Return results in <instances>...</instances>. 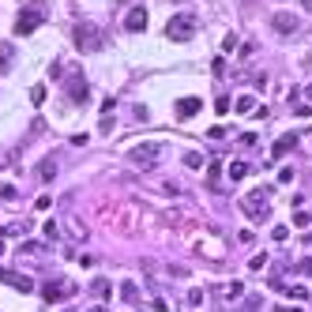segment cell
I'll return each mask as SVG.
<instances>
[{"instance_id":"16","label":"cell","mask_w":312,"mask_h":312,"mask_svg":"<svg viewBox=\"0 0 312 312\" xmlns=\"http://www.w3.org/2000/svg\"><path fill=\"white\" fill-rule=\"evenodd\" d=\"M38 177H42V181H53V177H56V162H53V158H45V162L38 166Z\"/></svg>"},{"instance_id":"19","label":"cell","mask_w":312,"mask_h":312,"mask_svg":"<svg viewBox=\"0 0 312 312\" xmlns=\"http://www.w3.org/2000/svg\"><path fill=\"white\" fill-rule=\"evenodd\" d=\"M203 162H207V158L200 154V150H188V154H184V166H192V169H200Z\"/></svg>"},{"instance_id":"12","label":"cell","mask_w":312,"mask_h":312,"mask_svg":"<svg viewBox=\"0 0 312 312\" xmlns=\"http://www.w3.org/2000/svg\"><path fill=\"white\" fill-rule=\"evenodd\" d=\"M12 60H15V45L12 42H0V75L12 72Z\"/></svg>"},{"instance_id":"21","label":"cell","mask_w":312,"mask_h":312,"mask_svg":"<svg viewBox=\"0 0 312 312\" xmlns=\"http://www.w3.org/2000/svg\"><path fill=\"white\" fill-rule=\"evenodd\" d=\"M30 102H34V106H45V87H42V83L30 87Z\"/></svg>"},{"instance_id":"22","label":"cell","mask_w":312,"mask_h":312,"mask_svg":"<svg viewBox=\"0 0 312 312\" xmlns=\"http://www.w3.org/2000/svg\"><path fill=\"white\" fill-rule=\"evenodd\" d=\"M248 267L252 271H263V267H267V252H256V256L248 260Z\"/></svg>"},{"instance_id":"20","label":"cell","mask_w":312,"mask_h":312,"mask_svg":"<svg viewBox=\"0 0 312 312\" xmlns=\"http://www.w3.org/2000/svg\"><path fill=\"white\" fill-rule=\"evenodd\" d=\"M219 177H222V166H219V162H211V166H207V184L214 188V184H219Z\"/></svg>"},{"instance_id":"8","label":"cell","mask_w":312,"mask_h":312,"mask_svg":"<svg viewBox=\"0 0 312 312\" xmlns=\"http://www.w3.org/2000/svg\"><path fill=\"white\" fill-rule=\"evenodd\" d=\"M124 26H128V30H132V34H139V30H147V8H139V4H136V8H132V12L124 15Z\"/></svg>"},{"instance_id":"13","label":"cell","mask_w":312,"mask_h":312,"mask_svg":"<svg viewBox=\"0 0 312 312\" xmlns=\"http://www.w3.org/2000/svg\"><path fill=\"white\" fill-rule=\"evenodd\" d=\"M294 143H297V136H290V132H286V136H282L278 143L271 147V158H282V154H286V150H294Z\"/></svg>"},{"instance_id":"25","label":"cell","mask_w":312,"mask_h":312,"mask_svg":"<svg viewBox=\"0 0 312 312\" xmlns=\"http://www.w3.org/2000/svg\"><path fill=\"white\" fill-rule=\"evenodd\" d=\"M294 226H301V230H308V226H312V219H308L305 211H297V214H294Z\"/></svg>"},{"instance_id":"6","label":"cell","mask_w":312,"mask_h":312,"mask_svg":"<svg viewBox=\"0 0 312 312\" xmlns=\"http://www.w3.org/2000/svg\"><path fill=\"white\" fill-rule=\"evenodd\" d=\"M64 90H68V98L75 102V106H83V102H87V79H83V72H75V75H68V79H64Z\"/></svg>"},{"instance_id":"26","label":"cell","mask_w":312,"mask_h":312,"mask_svg":"<svg viewBox=\"0 0 312 312\" xmlns=\"http://www.w3.org/2000/svg\"><path fill=\"white\" fill-rule=\"evenodd\" d=\"M42 230H45V237H49V241H56V237H60V230H56V222H45Z\"/></svg>"},{"instance_id":"17","label":"cell","mask_w":312,"mask_h":312,"mask_svg":"<svg viewBox=\"0 0 312 312\" xmlns=\"http://www.w3.org/2000/svg\"><path fill=\"white\" fill-rule=\"evenodd\" d=\"M120 297H124L128 305H136V301H139V286H136V282H124V286H120Z\"/></svg>"},{"instance_id":"27","label":"cell","mask_w":312,"mask_h":312,"mask_svg":"<svg viewBox=\"0 0 312 312\" xmlns=\"http://www.w3.org/2000/svg\"><path fill=\"white\" fill-rule=\"evenodd\" d=\"M0 200H15V184H0Z\"/></svg>"},{"instance_id":"30","label":"cell","mask_w":312,"mask_h":312,"mask_svg":"<svg viewBox=\"0 0 312 312\" xmlns=\"http://www.w3.org/2000/svg\"><path fill=\"white\" fill-rule=\"evenodd\" d=\"M207 136H211V139H222V136H226V128H222V124H214V128H207Z\"/></svg>"},{"instance_id":"11","label":"cell","mask_w":312,"mask_h":312,"mask_svg":"<svg viewBox=\"0 0 312 312\" xmlns=\"http://www.w3.org/2000/svg\"><path fill=\"white\" fill-rule=\"evenodd\" d=\"M275 30H278V34H294V30H297V15L278 12V15H275Z\"/></svg>"},{"instance_id":"18","label":"cell","mask_w":312,"mask_h":312,"mask_svg":"<svg viewBox=\"0 0 312 312\" xmlns=\"http://www.w3.org/2000/svg\"><path fill=\"white\" fill-rule=\"evenodd\" d=\"M248 169H252L248 162H233V166H230V177H233V181H244V177H248Z\"/></svg>"},{"instance_id":"32","label":"cell","mask_w":312,"mask_h":312,"mask_svg":"<svg viewBox=\"0 0 312 312\" xmlns=\"http://www.w3.org/2000/svg\"><path fill=\"white\" fill-rule=\"evenodd\" d=\"M278 312H301V308H286V305H282V308H278Z\"/></svg>"},{"instance_id":"10","label":"cell","mask_w":312,"mask_h":312,"mask_svg":"<svg viewBox=\"0 0 312 312\" xmlns=\"http://www.w3.org/2000/svg\"><path fill=\"white\" fill-rule=\"evenodd\" d=\"M200 109H203V102H200V98H181V102H177V120H188V117H196Z\"/></svg>"},{"instance_id":"34","label":"cell","mask_w":312,"mask_h":312,"mask_svg":"<svg viewBox=\"0 0 312 312\" xmlns=\"http://www.w3.org/2000/svg\"><path fill=\"white\" fill-rule=\"evenodd\" d=\"M305 4H308V8H312V0H305Z\"/></svg>"},{"instance_id":"4","label":"cell","mask_w":312,"mask_h":312,"mask_svg":"<svg viewBox=\"0 0 312 312\" xmlns=\"http://www.w3.org/2000/svg\"><path fill=\"white\" fill-rule=\"evenodd\" d=\"M158 158H162V143H136L128 150V162L139 166V169H150Z\"/></svg>"},{"instance_id":"3","label":"cell","mask_w":312,"mask_h":312,"mask_svg":"<svg viewBox=\"0 0 312 312\" xmlns=\"http://www.w3.org/2000/svg\"><path fill=\"white\" fill-rule=\"evenodd\" d=\"M196 34V15L192 12H177L166 23V42H192Z\"/></svg>"},{"instance_id":"29","label":"cell","mask_w":312,"mask_h":312,"mask_svg":"<svg viewBox=\"0 0 312 312\" xmlns=\"http://www.w3.org/2000/svg\"><path fill=\"white\" fill-rule=\"evenodd\" d=\"M290 297L301 301V297H308V290H305V286H290Z\"/></svg>"},{"instance_id":"33","label":"cell","mask_w":312,"mask_h":312,"mask_svg":"<svg viewBox=\"0 0 312 312\" xmlns=\"http://www.w3.org/2000/svg\"><path fill=\"white\" fill-rule=\"evenodd\" d=\"M305 94H308V98H312V83H308V90H305Z\"/></svg>"},{"instance_id":"7","label":"cell","mask_w":312,"mask_h":312,"mask_svg":"<svg viewBox=\"0 0 312 312\" xmlns=\"http://www.w3.org/2000/svg\"><path fill=\"white\" fill-rule=\"evenodd\" d=\"M72 294H75L72 282H49V286L42 290V297H45V301H64V297H72Z\"/></svg>"},{"instance_id":"14","label":"cell","mask_w":312,"mask_h":312,"mask_svg":"<svg viewBox=\"0 0 312 312\" xmlns=\"http://www.w3.org/2000/svg\"><path fill=\"white\" fill-rule=\"evenodd\" d=\"M230 109H237V113H252L256 109V98H252V94H241V98H233V106Z\"/></svg>"},{"instance_id":"1","label":"cell","mask_w":312,"mask_h":312,"mask_svg":"<svg viewBox=\"0 0 312 312\" xmlns=\"http://www.w3.org/2000/svg\"><path fill=\"white\" fill-rule=\"evenodd\" d=\"M72 42H75V49H79V53H98L102 42H106V30L94 26V23H75Z\"/></svg>"},{"instance_id":"9","label":"cell","mask_w":312,"mask_h":312,"mask_svg":"<svg viewBox=\"0 0 312 312\" xmlns=\"http://www.w3.org/2000/svg\"><path fill=\"white\" fill-rule=\"evenodd\" d=\"M0 282H12L19 294H30V290H34V282L26 278V275H12V271H4V267H0Z\"/></svg>"},{"instance_id":"23","label":"cell","mask_w":312,"mask_h":312,"mask_svg":"<svg viewBox=\"0 0 312 312\" xmlns=\"http://www.w3.org/2000/svg\"><path fill=\"white\" fill-rule=\"evenodd\" d=\"M233 49H237V34H226L222 38V53H233Z\"/></svg>"},{"instance_id":"15","label":"cell","mask_w":312,"mask_h":312,"mask_svg":"<svg viewBox=\"0 0 312 312\" xmlns=\"http://www.w3.org/2000/svg\"><path fill=\"white\" fill-rule=\"evenodd\" d=\"M0 233H4V237H23L26 222H8V226H0Z\"/></svg>"},{"instance_id":"24","label":"cell","mask_w":312,"mask_h":312,"mask_svg":"<svg viewBox=\"0 0 312 312\" xmlns=\"http://www.w3.org/2000/svg\"><path fill=\"white\" fill-rule=\"evenodd\" d=\"M244 294V282H230V286H226V297H241Z\"/></svg>"},{"instance_id":"28","label":"cell","mask_w":312,"mask_h":312,"mask_svg":"<svg viewBox=\"0 0 312 312\" xmlns=\"http://www.w3.org/2000/svg\"><path fill=\"white\" fill-rule=\"evenodd\" d=\"M34 207H38V211H49V207H53V196H38Z\"/></svg>"},{"instance_id":"5","label":"cell","mask_w":312,"mask_h":312,"mask_svg":"<svg viewBox=\"0 0 312 312\" xmlns=\"http://www.w3.org/2000/svg\"><path fill=\"white\" fill-rule=\"evenodd\" d=\"M267 188H256V196H244L241 207H244V214H252V219H267L271 214V203H267Z\"/></svg>"},{"instance_id":"31","label":"cell","mask_w":312,"mask_h":312,"mask_svg":"<svg viewBox=\"0 0 312 312\" xmlns=\"http://www.w3.org/2000/svg\"><path fill=\"white\" fill-rule=\"evenodd\" d=\"M301 275H312V256H305V260H301Z\"/></svg>"},{"instance_id":"2","label":"cell","mask_w":312,"mask_h":312,"mask_svg":"<svg viewBox=\"0 0 312 312\" xmlns=\"http://www.w3.org/2000/svg\"><path fill=\"white\" fill-rule=\"evenodd\" d=\"M42 23H45V4H42V0H30V4L15 15V34L26 38V34H34Z\"/></svg>"}]
</instances>
